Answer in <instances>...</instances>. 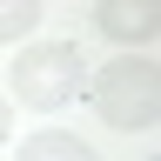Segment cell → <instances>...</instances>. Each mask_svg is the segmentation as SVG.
Segmentation results:
<instances>
[{"label":"cell","mask_w":161,"mask_h":161,"mask_svg":"<svg viewBox=\"0 0 161 161\" xmlns=\"http://www.w3.org/2000/svg\"><path fill=\"white\" fill-rule=\"evenodd\" d=\"M87 94H94V114L121 134H148L161 121V67L154 54H114L101 74H87Z\"/></svg>","instance_id":"obj_1"},{"label":"cell","mask_w":161,"mask_h":161,"mask_svg":"<svg viewBox=\"0 0 161 161\" xmlns=\"http://www.w3.org/2000/svg\"><path fill=\"white\" fill-rule=\"evenodd\" d=\"M14 94L27 101L34 114H60V108H74L80 87H87V67H80V47L74 40H27V47L14 54Z\"/></svg>","instance_id":"obj_2"},{"label":"cell","mask_w":161,"mask_h":161,"mask_svg":"<svg viewBox=\"0 0 161 161\" xmlns=\"http://www.w3.org/2000/svg\"><path fill=\"white\" fill-rule=\"evenodd\" d=\"M94 27L108 40H121V47L148 54V40L161 34V7L154 0H141V7H128V0H94Z\"/></svg>","instance_id":"obj_3"},{"label":"cell","mask_w":161,"mask_h":161,"mask_svg":"<svg viewBox=\"0 0 161 161\" xmlns=\"http://www.w3.org/2000/svg\"><path fill=\"white\" fill-rule=\"evenodd\" d=\"M14 161H94V148L80 134H67V128H34L27 141H20Z\"/></svg>","instance_id":"obj_4"},{"label":"cell","mask_w":161,"mask_h":161,"mask_svg":"<svg viewBox=\"0 0 161 161\" xmlns=\"http://www.w3.org/2000/svg\"><path fill=\"white\" fill-rule=\"evenodd\" d=\"M40 20H47V7H40V0H0V40H20V34H34Z\"/></svg>","instance_id":"obj_5"},{"label":"cell","mask_w":161,"mask_h":161,"mask_svg":"<svg viewBox=\"0 0 161 161\" xmlns=\"http://www.w3.org/2000/svg\"><path fill=\"white\" fill-rule=\"evenodd\" d=\"M7 134H14V101L0 94V141H7Z\"/></svg>","instance_id":"obj_6"},{"label":"cell","mask_w":161,"mask_h":161,"mask_svg":"<svg viewBox=\"0 0 161 161\" xmlns=\"http://www.w3.org/2000/svg\"><path fill=\"white\" fill-rule=\"evenodd\" d=\"M141 161H161V154H141Z\"/></svg>","instance_id":"obj_7"}]
</instances>
